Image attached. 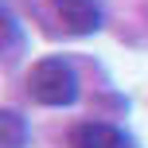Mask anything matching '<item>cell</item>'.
<instances>
[{"instance_id":"cell-1","label":"cell","mask_w":148,"mask_h":148,"mask_svg":"<svg viewBox=\"0 0 148 148\" xmlns=\"http://www.w3.org/2000/svg\"><path fill=\"white\" fill-rule=\"evenodd\" d=\"M27 90L39 105H70L78 97V74L66 59H39L27 74Z\"/></svg>"},{"instance_id":"cell-2","label":"cell","mask_w":148,"mask_h":148,"mask_svg":"<svg viewBox=\"0 0 148 148\" xmlns=\"http://www.w3.org/2000/svg\"><path fill=\"white\" fill-rule=\"evenodd\" d=\"M70 148H133V140L105 121H82L70 129Z\"/></svg>"},{"instance_id":"cell-3","label":"cell","mask_w":148,"mask_h":148,"mask_svg":"<svg viewBox=\"0 0 148 148\" xmlns=\"http://www.w3.org/2000/svg\"><path fill=\"white\" fill-rule=\"evenodd\" d=\"M55 12H59L62 27L74 35H90L101 27V8L94 0H55Z\"/></svg>"},{"instance_id":"cell-4","label":"cell","mask_w":148,"mask_h":148,"mask_svg":"<svg viewBox=\"0 0 148 148\" xmlns=\"http://www.w3.org/2000/svg\"><path fill=\"white\" fill-rule=\"evenodd\" d=\"M23 140H27V129H23L20 113L4 109L0 113V148H23Z\"/></svg>"}]
</instances>
